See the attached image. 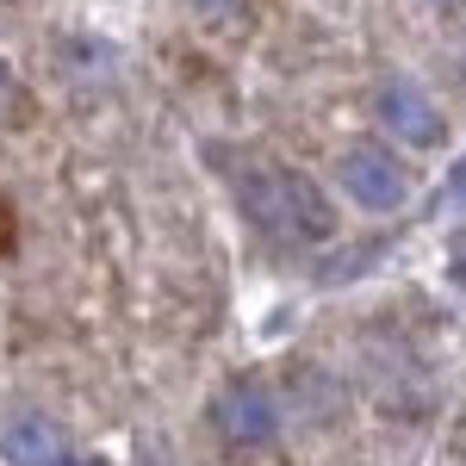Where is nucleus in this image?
Instances as JSON below:
<instances>
[{
    "label": "nucleus",
    "mask_w": 466,
    "mask_h": 466,
    "mask_svg": "<svg viewBox=\"0 0 466 466\" xmlns=\"http://www.w3.org/2000/svg\"><path fill=\"white\" fill-rule=\"evenodd\" d=\"M0 461L6 466H56L69 461V435L56 430L44 410H19L0 423Z\"/></svg>",
    "instance_id": "5"
},
{
    "label": "nucleus",
    "mask_w": 466,
    "mask_h": 466,
    "mask_svg": "<svg viewBox=\"0 0 466 466\" xmlns=\"http://www.w3.org/2000/svg\"><path fill=\"white\" fill-rule=\"evenodd\" d=\"M380 118H386V131H392L398 144H410V149L441 144V112H435V100L417 81H386L380 87Z\"/></svg>",
    "instance_id": "4"
},
{
    "label": "nucleus",
    "mask_w": 466,
    "mask_h": 466,
    "mask_svg": "<svg viewBox=\"0 0 466 466\" xmlns=\"http://www.w3.org/2000/svg\"><path fill=\"white\" fill-rule=\"evenodd\" d=\"M454 193L466 199V156H461V168H454Z\"/></svg>",
    "instance_id": "6"
},
{
    "label": "nucleus",
    "mask_w": 466,
    "mask_h": 466,
    "mask_svg": "<svg viewBox=\"0 0 466 466\" xmlns=\"http://www.w3.org/2000/svg\"><path fill=\"white\" fill-rule=\"evenodd\" d=\"M237 206L249 212L255 230L287 237V243H305V230H299V199H292V168H243V175H237Z\"/></svg>",
    "instance_id": "2"
},
{
    "label": "nucleus",
    "mask_w": 466,
    "mask_h": 466,
    "mask_svg": "<svg viewBox=\"0 0 466 466\" xmlns=\"http://www.w3.org/2000/svg\"><path fill=\"white\" fill-rule=\"evenodd\" d=\"M212 423H218V435H224L230 448H261V441L280 435V398L268 392V386H255V380L224 386L218 404H212Z\"/></svg>",
    "instance_id": "3"
},
{
    "label": "nucleus",
    "mask_w": 466,
    "mask_h": 466,
    "mask_svg": "<svg viewBox=\"0 0 466 466\" xmlns=\"http://www.w3.org/2000/svg\"><path fill=\"white\" fill-rule=\"evenodd\" d=\"M336 180H342V193L355 199L360 212H398V206L410 199L404 168H398L380 144H355L342 162H336Z\"/></svg>",
    "instance_id": "1"
},
{
    "label": "nucleus",
    "mask_w": 466,
    "mask_h": 466,
    "mask_svg": "<svg viewBox=\"0 0 466 466\" xmlns=\"http://www.w3.org/2000/svg\"><path fill=\"white\" fill-rule=\"evenodd\" d=\"M56 466H81V461H75V454H69V461H56Z\"/></svg>",
    "instance_id": "7"
}]
</instances>
